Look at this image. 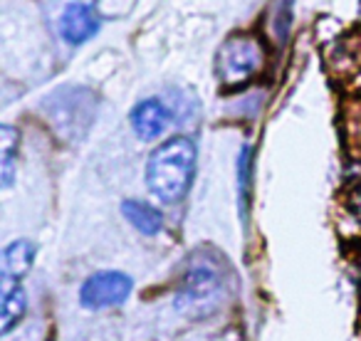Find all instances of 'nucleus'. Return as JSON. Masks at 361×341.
Listing matches in <instances>:
<instances>
[{"label": "nucleus", "mask_w": 361, "mask_h": 341, "mask_svg": "<svg viewBox=\"0 0 361 341\" xmlns=\"http://www.w3.org/2000/svg\"><path fill=\"white\" fill-rule=\"evenodd\" d=\"M196 176V144L188 136H171L154 149L146 163V186L161 203H178Z\"/></svg>", "instance_id": "nucleus-1"}, {"label": "nucleus", "mask_w": 361, "mask_h": 341, "mask_svg": "<svg viewBox=\"0 0 361 341\" xmlns=\"http://www.w3.org/2000/svg\"><path fill=\"white\" fill-rule=\"evenodd\" d=\"M262 65L260 42L250 35H233L223 42L216 57V72L223 85H240L250 80Z\"/></svg>", "instance_id": "nucleus-2"}, {"label": "nucleus", "mask_w": 361, "mask_h": 341, "mask_svg": "<svg viewBox=\"0 0 361 341\" xmlns=\"http://www.w3.org/2000/svg\"><path fill=\"white\" fill-rule=\"evenodd\" d=\"M131 277L124 272H97L82 285L80 302L87 309H106V306H116L129 297L131 292Z\"/></svg>", "instance_id": "nucleus-3"}, {"label": "nucleus", "mask_w": 361, "mask_h": 341, "mask_svg": "<svg viewBox=\"0 0 361 341\" xmlns=\"http://www.w3.org/2000/svg\"><path fill=\"white\" fill-rule=\"evenodd\" d=\"M99 32V18L85 3H70L60 18V35L70 45H82Z\"/></svg>", "instance_id": "nucleus-4"}, {"label": "nucleus", "mask_w": 361, "mask_h": 341, "mask_svg": "<svg viewBox=\"0 0 361 341\" xmlns=\"http://www.w3.org/2000/svg\"><path fill=\"white\" fill-rule=\"evenodd\" d=\"M129 121H131V129H134V134L139 136V139L154 141L166 131V126H169V121H171V114L164 101L144 99L131 109Z\"/></svg>", "instance_id": "nucleus-5"}, {"label": "nucleus", "mask_w": 361, "mask_h": 341, "mask_svg": "<svg viewBox=\"0 0 361 341\" xmlns=\"http://www.w3.org/2000/svg\"><path fill=\"white\" fill-rule=\"evenodd\" d=\"M218 272L208 265H196L186 277V287L180 292V297L176 299V304L186 306V304H196V302H211L216 299L218 292Z\"/></svg>", "instance_id": "nucleus-6"}, {"label": "nucleus", "mask_w": 361, "mask_h": 341, "mask_svg": "<svg viewBox=\"0 0 361 341\" xmlns=\"http://www.w3.org/2000/svg\"><path fill=\"white\" fill-rule=\"evenodd\" d=\"M35 242L16 240L3 250V282H20L35 260Z\"/></svg>", "instance_id": "nucleus-7"}, {"label": "nucleus", "mask_w": 361, "mask_h": 341, "mask_svg": "<svg viewBox=\"0 0 361 341\" xmlns=\"http://www.w3.org/2000/svg\"><path fill=\"white\" fill-rule=\"evenodd\" d=\"M25 290L20 282H3V299H0V331L8 334L25 314Z\"/></svg>", "instance_id": "nucleus-8"}, {"label": "nucleus", "mask_w": 361, "mask_h": 341, "mask_svg": "<svg viewBox=\"0 0 361 341\" xmlns=\"http://www.w3.org/2000/svg\"><path fill=\"white\" fill-rule=\"evenodd\" d=\"M121 213L144 235H156L164 228V216L144 201H124L121 203Z\"/></svg>", "instance_id": "nucleus-9"}, {"label": "nucleus", "mask_w": 361, "mask_h": 341, "mask_svg": "<svg viewBox=\"0 0 361 341\" xmlns=\"http://www.w3.org/2000/svg\"><path fill=\"white\" fill-rule=\"evenodd\" d=\"M18 141H20V136L11 124L0 129V183H3V188H11L13 178H16Z\"/></svg>", "instance_id": "nucleus-10"}, {"label": "nucleus", "mask_w": 361, "mask_h": 341, "mask_svg": "<svg viewBox=\"0 0 361 341\" xmlns=\"http://www.w3.org/2000/svg\"><path fill=\"white\" fill-rule=\"evenodd\" d=\"M292 6L295 0H275L272 6V30L280 42H285L292 30Z\"/></svg>", "instance_id": "nucleus-11"}, {"label": "nucleus", "mask_w": 361, "mask_h": 341, "mask_svg": "<svg viewBox=\"0 0 361 341\" xmlns=\"http://www.w3.org/2000/svg\"><path fill=\"white\" fill-rule=\"evenodd\" d=\"M238 181H240L243 208H247V186H250V146H243L240 159H238Z\"/></svg>", "instance_id": "nucleus-12"}]
</instances>
